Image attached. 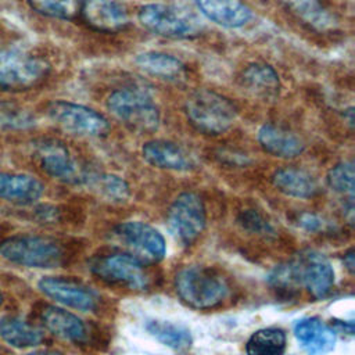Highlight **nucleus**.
<instances>
[{"label": "nucleus", "instance_id": "f257e3e1", "mask_svg": "<svg viewBox=\"0 0 355 355\" xmlns=\"http://www.w3.org/2000/svg\"><path fill=\"white\" fill-rule=\"evenodd\" d=\"M178 297L190 308L214 309L222 306L232 294L229 277L214 266L190 265L175 275Z\"/></svg>", "mask_w": 355, "mask_h": 355}, {"label": "nucleus", "instance_id": "f03ea898", "mask_svg": "<svg viewBox=\"0 0 355 355\" xmlns=\"http://www.w3.org/2000/svg\"><path fill=\"white\" fill-rule=\"evenodd\" d=\"M0 255L21 266L53 269L60 268L68 261L65 245L53 237L18 234L0 241Z\"/></svg>", "mask_w": 355, "mask_h": 355}, {"label": "nucleus", "instance_id": "7ed1b4c3", "mask_svg": "<svg viewBox=\"0 0 355 355\" xmlns=\"http://www.w3.org/2000/svg\"><path fill=\"white\" fill-rule=\"evenodd\" d=\"M280 287L302 284L313 298H324L334 286V270L330 261L320 252L306 251L270 276Z\"/></svg>", "mask_w": 355, "mask_h": 355}, {"label": "nucleus", "instance_id": "20e7f679", "mask_svg": "<svg viewBox=\"0 0 355 355\" xmlns=\"http://www.w3.org/2000/svg\"><path fill=\"white\" fill-rule=\"evenodd\" d=\"M184 114L196 130L216 136L232 128L237 116V110L223 94L211 89H198L186 98Z\"/></svg>", "mask_w": 355, "mask_h": 355}, {"label": "nucleus", "instance_id": "39448f33", "mask_svg": "<svg viewBox=\"0 0 355 355\" xmlns=\"http://www.w3.org/2000/svg\"><path fill=\"white\" fill-rule=\"evenodd\" d=\"M92 273L103 282L143 291L151 287L153 273L148 263L122 250L101 251L89 265Z\"/></svg>", "mask_w": 355, "mask_h": 355}, {"label": "nucleus", "instance_id": "423d86ee", "mask_svg": "<svg viewBox=\"0 0 355 355\" xmlns=\"http://www.w3.org/2000/svg\"><path fill=\"white\" fill-rule=\"evenodd\" d=\"M108 111L130 129L153 132L161 122L159 108L153 97L137 87H121L107 98Z\"/></svg>", "mask_w": 355, "mask_h": 355}, {"label": "nucleus", "instance_id": "0eeeda50", "mask_svg": "<svg viewBox=\"0 0 355 355\" xmlns=\"http://www.w3.org/2000/svg\"><path fill=\"white\" fill-rule=\"evenodd\" d=\"M46 60L19 50L0 49V92L17 93L37 86L46 79Z\"/></svg>", "mask_w": 355, "mask_h": 355}, {"label": "nucleus", "instance_id": "6e6552de", "mask_svg": "<svg viewBox=\"0 0 355 355\" xmlns=\"http://www.w3.org/2000/svg\"><path fill=\"white\" fill-rule=\"evenodd\" d=\"M137 18L147 31L168 39H190L201 29L191 12L171 4H146L139 10Z\"/></svg>", "mask_w": 355, "mask_h": 355}, {"label": "nucleus", "instance_id": "1a4fd4ad", "mask_svg": "<svg viewBox=\"0 0 355 355\" xmlns=\"http://www.w3.org/2000/svg\"><path fill=\"white\" fill-rule=\"evenodd\" d=\"M166 220L172 236L182 245H191L202 233L207 222L201 197L193 191L180 193L171 204Z\"/></svg>", "mask_w": 355, "mask_h": 355}, {"label": "nucleus", "instance_id": "9d476101", "mask_svg": "<svg viewBox=\"0 0 355 355\" xmlns=\"http://www.w3.org/2000/svg\"><path fill=\"white\" fill-rule=\"evenodd\" d=\"M47 115L61 129L85 137H101L110 132L108 119L82 104L55 100L47 105Z\"/></svg>", "mask_w": 355, "mask_h": 355}, {"label": "nucleus", "instance_id": "9b49d317", "mask_svg": "<svg viewBox=\"0 0 355 355\" xmlns=\"http://www.w3.org/2000/svg\"><path fill=\"white\" fill-rule=\"evenodd\" d=\"M118 240L146 263H155L164 259L166 245L162 234L148 223L140 220H130L118 225L114 229Z\"/></svg>", "mask_w": 355, "mask_h": 355}, {"label": "nucleus", "instance_id": "f8f14e48", "mask_svg": "<svg viewBox=\"0 0 355 355\" xmlns=\"http://www.w3.org/2000/svg\"><path fill=\"white\" fill-rule=\"evenodd\" d=\"M33 157L40 169L49 176L65 182L79 183L87 179L68 147L55 139H42L33 146Z\"/></svg>", "mask_w": 355, "mask_h": 355}, {"label": "nucleus", "instance_id": "ddd939ff", "mask_svg": "<svg viewBox=\"0 0 355 355\" xmlns=\"http://www.w3.org/2000/svg\"><path fill=\"white\" fill-rule=\"evenodd\" d=\"M37 287L46 297L72 309L89 312L97 309L100 304V295L92 287L72 277L44 276Z\"/></svg>", "mask_w": 355, "mask_h": 355}, {"label": "nucleus", "instance_id": "4468645a", "mask_svg": "<svg viewBox=\"0 0 355 355\" xmlns=\"http://www.w3.org/2000/svg\"><path fill=\"white\" fill-rule=\"evenodd\" d=\"M79 15L97 32L115 33L129 25V14L118 0H82Z\"/></svg>", "mask_w": 355, "mask_h": 355}, {"label": "nucleus", "instance_id": "2eb2a0df", "mask_svg": "<svg viewBox=\"0 0 355 355\" xmlns=\"http://www.w3.org/2000/svg\"><path fill=\"white\" fill-rule=\"evenodd\" d=\"M42 324L55 337L80 344L87 340V327L80 318L60 306L44 305L40 309Z\"/></svg>", "mask_w": 355, "mask_h": 355}, {"label": "nucleus", "instance_id": "dca6fc26", "mask_svg": "<svg viewBox=\"0 0 355 355\" xmlns=\"http://www.w3.org/2000/svg\"><path fill=\"white\" fill-rule=\"evenodd\" d=\"M294 336L309 355H324L336 345V333L319 318H304L294 324Z\"/></svg>", "mask_w": 355, "mask_h": 355}, {"label": "nucleus", "instance_id": "f3484780", "mask_svg": "<svg viewBox=\"0 0 355 355\" xmlns=\"http://www.w3.org/2000/svg\"><path fill=\"white\" fill-rule=\"evenodd\" d=\"M141 154L146 162L159 169L189 171L194 166L190 154L178 143H173L171 140H150L144 143Z\"/></svg>", "mask_w": 355, "mask_h": 355}, {"label": "nucleus", "instance_id": "a211bd4d", "mask_svg": "<svg viewBox=\"0 0 355 355\" xmlns=\"http://www.w3.org/2000/svg\"><path fill=\"white\" fill-rule=\"evenodd\" d=\"M200 12L223 28H241L251 18V8L241 0H194Z\"/></svg>", "mask_w": 355, "mask_h": 355}, {"label": "nucleus", "instance_id": "6ab92c4d", "mask_svg": "<svg viewBox=\"0 0 355 355\" xmlns=\"http://www.w3.org/2000/svg\"><path fill=\"white\" fill-rule=\"evenodd\" d=\"M239 80L247 93L263 101L275 100L280 92L279 73L265 62L248 64L241 71Z\"/></svg>", "mask_w": 355, "mask_h": 355}, {"label": "nucleus", "instance_id": "aec40b11", "mask_svg": "<svg viewBox=\"0 0 355 355\" xmlns=\"http://www.w3.org/2000/svg\"><path fill=\"white\" fill-rule=\"evenodd\" d=\"M43 193L44 186L35 176L0 172V198L4 201L28 205L36 202Z\"/></svg>", "mask_w": 355, "mask_h": 355}, {"label": "nucleus", "instance_id": "412c9836", "mask_svg": "<svg viewBox=\"0 0 355 355\" xmlns=\"http://www.w3.org/2000/svg\"><path fill=\"white\" fill-rule=\"evenodd\" d=\"M298 21L319 33L334 31L337 26L336 15L323 4L322 0H280Z\"/></svg>", "mask_w": 355, "mask_h": 355}, {"label": "nucleus", "instance_id": "4be33fe9", "mask_svg": "<svg viewBox=\"0 0 355 355\" xmlns=\"http://www.w3.org/2000/svg\"><path fill=\"white\" fill-rule=\"evenodd\" d=\"M257 139L266 153L279 158H294L304 151V143L298 136L272 123L262 125Z\"/></svg>", "mask_w": 355, "mask_h": 355}, {"label": "nucleus", "instance_id": "5701e85b", "mask_svg": "<svg viewBox=\"0 0 355 355\" xmlns=\"http://www.w3.org/2000/svg\"><path fill=\"white\" fill-rule=\"evenodd\" d=\"M137 67L146 73L168 82H180L186 78L184 64L162 51H144L136 57Z\"/></svg>", "mask_w": 355, "mask_h": 355}, {"label": "nucleus", "instance_id": "b1692460", "mask_svg": "<svg viewBox=\"0 0 355 355\" xmlns=\"http://www.w3.org/2000/svg\"><path fill=\"white\" fill-rule=\"evenodd\" d=\"M273 186L286 196L295 198L313 197L319 187L315 178L298 168H282L272 176Z\"/></svg>", "mask_w": 355, "mask_h": 355}, {"label": "nucleus", "instance_id": "393cba45", "mask_svg": "<svg viewBox=\"0 0 355 355\" xmlns=\"http://www.w3.org/2000/svg\"><path fill=\"white\" fill-rule=\"evenodd\" d=\"M0 337L8 345L24 349L39 345L44 340V333L37 326L21 318L3 316L0 319Z\"/></svg>", "mask_w": 355, "mask_h": 355}, {"label": "nucleus", "instance_id": "a878e982", "mask_svg": "<svg viewBox=\"0 0 355 355\" xmlns=\"http://www.w3.org/2000/svg\"><path fill=\"white\" fill-rule=\"evenodd\" d=\"M287 345V337L280 327H263L254 331L247 343V355H283Z\"/></svg>", "mask_w": 355, "mask_h": 355}, {"label": "nucleus", "instance_id": "bb28decb", "mask_svg": "<svg viewBox=\"0 0 355 355\" xmlns=\"http://www.w3.org/2000/svg\"><path fill=\"white\" fill-rule=\"evenodd\" d=\"M146 329L155 340L176 352H184L191 347V334L189 329L182 324L165 320H150Z\"/></svg>", "mask_w": 355, "mask_h": 355}, {"label": "nucleus", "instance_id": "cd10ccee", "mask_svg": "<svg viewBox=\"0 0 355 355\" xmlns=\"http://www.w3.org/2000/svg\"><path fill=\"white\" fill-rule=\"evenodd\" d=\"M26 3L43 17L69 21L79 15L82 0H26Z\"/></svg>", "mask_w": 355, "mask_h": 355}, {"label": "nucleus", "instance_id": "c85d7f7f", "mask_svg": "<svg viewBox=\"0 0 355 355\" xmlns=\"http://www.w3.org/2000/svg\"><path fill=\"white\" fill-rule=\"evenodd\" d=\"M354 164L343 161L334 165L327 173L329 187L344 197L347 202H354Z\"/></svg>", "mask_w": 355, "mask_h": 355}, {"label": "nucleus", "instance_id": "c756f323", "mask_svg": "<svg viewBox=\"0 0 355 355\" xmlns=\"http://www.w3.org/2000/svg\"><path fill=\"white\" fill-rule=\"evenodd\" d=\"M100 193L111 201H125L129 197V184L116 175H100L93 179Z\"/></svg>", "mask_w": 355, "mask_h": 355}, {"label": "nucleus", "instance_id": "7c9ffc66", "mask_svg": "<svg viewBox=\"0 0 355 355\" xmlns=\"http://www.w3.org/2000/svg\"><path fill=\"white\" fill-rule=\"evenodd\" d=\"M33 123V118L28 111L15 104L0 103V126L7 129H26Z\"/></svg>", "mask_w": 355, "mask_h": 355}, {"label": "nucleus", "instance_id": "2f4dec72", "mask_svg": "<svg viewBox=\"0 0 355 355\" xmlns=\"http://www.w3.org/2000/svg\"><path fill=\"white\" fill-rule=\"evenodd\" d=\"M300 225L309 230V232H316V230H320L324 227L326 222L323 219H320L318 215L315 214H304L301 218H300Z\"/></svg>", "mask_w": 355, "mask_h": 355}, {"label": "nucleus", "instance_id": "473e14b6", "mask_svg": "<svg viewBox=\"0 0 355 355\" xmlns=\"http://www.w3.org/2000/svg\"><path fill=\"white\" fill-rule=\"evenodd\" d=\"M344 258H347L345 265H347L348 270H349V272H352V270H354V251H352V250H349V251L344 255Z\"/></svg>", "mask_w": 355, "mask_h": 355}, {"label": "nucleus", "instance_id": "72a5a7b5", "mask_svg": "<svg viewBox=\"0 0 355 355\" xmlns=\"http://www.w3.org/2000/svg\"><path fill=\"white\" fill-rule=\"evenodd\" d=\"M28 355H62L60 351H54V349H37L33 352H29Z\"/></svg>", "mask_w": 355, "mask_h": 355}, {"label": "nucleus", "instance_id": "f704fd0d", "mask_svg": "<svg viewBox=\"0 0 355 355\" xmlns=\"http://www.w3.org/2000/svg\"><path fill=\"white\" fill-rule=\"evenodd\" d=\"M3 301H4V298H3V294L0 293V306L3 305Z\"/></svg>", "mask_w": 355, "mask_h": 355}]
</instances>
